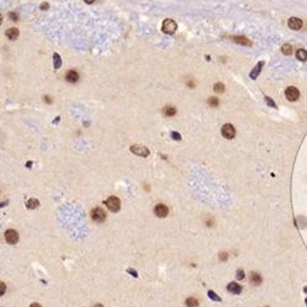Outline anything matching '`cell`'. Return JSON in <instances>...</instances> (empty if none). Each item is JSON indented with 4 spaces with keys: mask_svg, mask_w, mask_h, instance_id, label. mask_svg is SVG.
Masks as SVG:
<instances>
[{
    "mask_svg": "<svg viewBox=\"0 0 307 307\" xmlns=\"http://www.w3.org/2000/svg\"><path fill=\"white\" fill-rule=\"evenodd\" d=\"M104 204H106V206H107L111 211H113V213L118 211L119 208H121V202H119V199H118L117 197H114V195L109 197V198L104 202Z\"/></svg>",
    "mask_w": 307,
    "mask_h": 307,
    "instance_id": "1",
    "label": "cell"
},
{
    "mask_svg": "<svg viewBox=\"0 0 307 307\" xmlns=\"http://www.w3.org/2000/svg\"><path fill=\"white\" fill-rule=\"evenodd\" d=\"M176 30H177V24H176L173 20L167 19V20L164 21V24H162V31H164L165 33L172 34L176 32Z\"/></svg>",
    "mask_w": 307,
    "mask_h": 307,
    "instance_id": "2",
    "label": "cell"
},
{
    "mask_svg": "<svg viewBox=\"0 0 307 307\" xmlns=\"http://www.w3.org/2000/svg\"><path fill=\"white\" fill-rule=\"evenodd\" d=\"M285 97H286L289 101L294 102V101H296V100L300 97V91H299L296 87H294V86H289V87L285 90Z\"/></svg>",
    "mask_w": 307,
    "mask_h": 307,
    "instance_id": "3",
    "label": "cell"
},
{
    "mask_svg": "<svg viewBox=\"0 0 307 307\" xmlns=\"http://www.w3.org/2000/svg\"><path fill=\"white\" fill-rule=\"evenodd\" d=\"M130 151H132L133 154L138 155V156H143V157H146V156H149V154H150L147 147L140 146V145H133V146L130 147Z\"/></svg>",
    "mask_w": 307,
    "mask_h": 307,
    "instance_id": "4",
    "label": "cell"
},
{
    "mask_svg": "<svg viewBox=\"0 0 307 307\" xmlns=\"http://www.w3.org/2000/svg\"><path fill=\"white\" fill-rule=\"evenodd\" d=\"M221 133H222L224 138H226V139H232V138L235 137V134H236L235 128L231 124H225L222 127V129H221Z\"/></svg>",
    "mask_w": 307,
    "mask_h": 307,
    "instance_id": "5",
    "label": "cell"
},
{
    "mask_svg": "<svg viewBox=\"0 0 307 307\" xmlns=\"http://www.w3.org/2000/svg\"><path fill=\"white\" fill-rule=\"evenodd\" d=\"M91 215H92V219H94L96 222H102L103 220L106 219V213L103 211L101 208L94 209L92 213H91Z\"/></svg>",
    "mask_w": 307,
    "mask_h": 307,
    "instance_id": "6",
    "label": "cell"
},
{
    "mask_svg": "<svg viewBox=\"0 0 307 307\" xmlns=\"http://www.w3.org/2000/svg\"><path fill=\"white\" fill-rule=\"evenodd\" d=\"M5 239L10 244H15L19 241V235H17V232L15 230H7L5 232Z\"/></svg>",
    "mask_w": 307,
    "mask_h": 307,
    "instance_id": "7",
    "label": "cell"
},
{
    "mask_svg": "<svg viewBox=\"0 0 307 307\" xmlns=\"http://www.w3.org/2000/svg\"><path fill=\"white\" fill-rule=\"evenodd\" d=\"M287 25H289V27L291 30L297 31V30H300L302 27V20H300L297 17H290L289 21H287Z\"/></svg>",
    "mask_w": 307,
    "mask_h": 307,
    "instance_id": "8",
    "label": "cell"
},
{
    "mask_svg": "<svg viewBox=\"0 0 307 307\" xmlns=\"http://www.w3.org/2000/svg\"><path fill=\"white\" fill-rule=\"evenodd\" d=\"M155 214L159 217H166L169 214V208L165 204H157L155 206Z\"/></svg>",
    "mask_w": 307,
    "mask_h": 307,
    "instance_id": "9",
    "label": "cell"
},
{
    "mask_svg": "<svg viewBox=\"0 0 307 307\" xmlns=\"http://www.w3.org/2000/svg\"><path fill=\"white\" fill-rule=\"evenodd\" d=\"M263 62H259L254 68L251 70V72H249V77L251 79H253V80H256L257 77H258V75H259V72H261V70H262V67H263Z\"/></svg>",
    "mask_w": 307,
    "mask_h": 307,
    "instance_id": "10",
    "label": "cell"
},
{
    "mask_svg": "<svg viewBox=\"0 0 307 307\" xmlns=\"http://www.w3.org/2000/svg\"><path fill=\"white\" fill-rule=\"evenodd\" d=\"M227 290H229L230 292L235 294V295H239V294H241V291H242L241 286H239L237 283H230V284L227 285Z\"/></svg>",
    "mask_w": 307,
    "mask_h": 307,
    "instance_id": "11",
    "label": "cell"
},
{
    "mask_svg": "<svg viewBox=\"0 0 307 307\" xmlns=\"http://www.w3.org/2000/svg\"><path fill=\"white\" fill-rule=\"evenodd\" d=\"M67 80H68L69 82H77L79 74L76 71H74V70H70V71L67 72Z\"/></svg>",
    "mask_w": 307,
    "mask_h": 307,
    "instance_id": "12",
    "label": "cell"
},
{
    "mask_svg": "<svg viewBox=\"0 0 307 307\" xmlns=\"http://www.w3.org/2000/svg\"><path fill=\"white\" fill-rule=\"evenodd\" d=\"M232 39L235 41V42H237L239 44H243V46H251L252 43L246 38V37H243V36H235V37H232Z\"/></svg>",
    "mask_w": 307,
    "mask_h": 307,
    "instance_id": "13",
    "label": "cell"
},
{
    "mask_svg": "<svg viewBox=\"0 0 307 307\" xmlns=\"http://www.w3.org/2000/svg\"><path fill=\"white\" fill-rule=\"evenodd\" d=\"M6 37H7L9 39H11V41L16 39V38L19 37V30H17V29H9V30L6 31Z\"/></svg>",
    "mask_w": 307,
    "mask_h": 307,
    "instance_id": "14",
    "label": "cell"
},
{
    "mask_svg": "<svg viewBox=\"0 0 307 307\" xmlns=\"http://www.w3.org/2000/svg\"><path fill=\"white\" fill-rule=\"evenodd\" d=\"M251 281H252L253 285H261V283H262V276H261V274L252 273L251 274Z\"/></svg>",
    "mask_w": 307,
    "mask_h": 307,
    "instance_id": "15",
    "label": "cell"
},
{
    "mask_svg": "<svg viewBox=\"0 0 307 307\" xmlns=\"http://www.w3.org/2000/svg\"><path fill=\"white\" fill-rule=\"evenodd\" d=\"M53 65H54V69H59L62 67V59L58 53H54L53 55Z\"/></svg>",
    "mask_w": 307,
    "mask_h": 307,
    "instance_id": "16",
    "label": "cell"
},
{
    "mask_svg": "<svg viewBox=\"0 0 307 307\" xmlns=\"http://www.w3.org/2000/svg\"><path fill=\"white\" fill-rule=\"evenodd\" d=\"M296 58L301 62H305V60H307V52L305 49H299L296 52Z\"/></svg>",
    "mask_w": 307,
    "mask_h": 307,
    "instance_id": "17",
    "label": "cell"
},
{
    "mask_svg": "<svg viewBox=\"0 0 307 307\" xmlns=\"http://www.w3.org/2000/svg\"><path fill=\"white\" fill-rule=\"evenodd\" d=\"M281 53H283V54H285V55H290V54L292 53V48H291V46H290V44H287V43L283 44V47H281Z\"/></svg>",
    "mask_w": 307,
    "mask_h": 307,
    "instance_id": "18",
    "label": "cell"
},
{
    "mask_svg": "<svg viewBox=\"0 0 307 307\" xmlns=\"http://www.w3.org/2000/svg\"><path fill=\"white\" fill-rule=\"evenodd\" d=\"M164 113L167 116V117H172L176 114V108L174 107H171V106H167L164 108Z\"/></svg>",
    "mask_w": 307,
    "mask_h": 307,
    "instance_id": "19",
    "label": "cell"
},
{
    "mask_svg": "<svg viewBox=\"0 0 307 307\" xmlns=\"http://www.w3.org/2000/svg\"><path fill=\"white\" fill-rule=\"evenodd\" d=\"M186 305L187 307H198V300L197 299H194V297H189V299H187V301H186Z\"/></svg>",
    "mask_w": 307,
    "mask_h": 307,
    "instance_id": "20",
    "label": "cell"
},
{
    "mask_svg": "<svg viewBox=\"0 0 307 307\" xmlns=\"http://www.w3.org/2000/svg\"><path fill=\"white\" fill-rule=\"evenodd\" d=\"M224 90H225V85H224V84L216 82V84L214 85V91H215V92L220 94V92H224Z\"/></svg>",
    "mask_w": 307,
    "mask_h": 307,
    "instance_id": "21",
    "label": "cell"
},
{
    "mask_svg": "<svg viewBox=\"0 0 307 307\" xmlns=\"http://www.w3.org/2000/svg\"><path fill=\"white\" fill-rule=\"evenodd\" d=\"M38 205H39V203H38L37 199H30L27 202V208L29 209H36V208H38Z\"/></svg>",
    "mask_w": 307,
    "mask_h": 307,
    "instance_id": "22",
    "label": "cell"
},
{
    "mask_svg": "<svg viewBox=\"0 0 307 307\" xmlns=\"http://www.w3.org/2000/svg\"><path fill=\"white\" fill-rule=\"evenodd\" d=\"M208 295H209V297H210V299H213L214 301H217V302H220V301H221V299H220V297H219V296H217L214 291H209V292H208Z\"/></svg>",
    "mask_w": 307,
    "mask_h": 307,
    "instance_id": "23",
    "label": "cell"
},
{
    "mask_svg": "<svg viewBox=\"0 0 307 307\" xmlns=\"http://www.w3.org/2000/svg\"><path fill=\"white\" fill-rule=\"evenodd\" d=\"M209 104H210V106H213V107H217V104H219V100H217L216 97H211V99L209 100Z\"/></svg>",
    "mask_w": 307,
    "mask_h": 307,
    "instance_id": "24",
    "label": "cell"
},
{
    "mask_svg": "<svg viewBox=\"0 0 307 307\" xmlns=\"http://www.w3.org/2000/svg\"><path fill=\"white\" fill-rule=\"evenodd\" d=\"M236 276H237V279L242 280V279L244 278V270H243V269H239L237 273H236Z\"/></svg>",
    "mask_w": 307,
    "mask_h": 307,
    "instance_id": "25",
    "label": "cell"
},
{
    "mask_svg": "<svg viewBox=\"0 0 307 307\" xmlns=\"http://www.w3.org/2000/svg\"><path fill=\"white\" fill-rule=\"evenodd\" d=\"M171 137L173 138L174 140H181V139H182V137H181L177 132H172V133H171Z\"/></svg>",
    "mask_w": 307,
    "mask_h": 307,
    "instance_id": "26",
    "label": "cell"
},
{
    "mask_svg": "<svg viewBox=\"0 0 307 307\" xmlns=\"http://www.w3.org/2000/svg\"><path fill=\"white\" fill-rule=\"evenodd\" d=\"M265 101H267V103H268L269 106H272V107H274V108L276 107V104L274 103V101L272 100V99H269V97H265Z\"/></svg>",
    "mask_w": 307,
    "mask_h": 307,
    "instance_id": "27",
    "label": "cell"
},
{
    "mask_svg": "<svg viewBox=\"0 0 307 307\" xmlns=\"http://www.w3.org/2000/svg\"><path fill=\"white\" fill-rule=\"evenodd\" d=\"M9 19H11V21H17V15L14 14V12H10L9 14Z\"/></svg>",
    "mask_w": 307,
    "mask_h": 307,
    "instance_id": "28",
    "label": "cell"
},
{
    "mask_svg": "<svg viewBox=\"0 0 307 307\" xmlns=\"http://www.w3.org/2000/svg\"><path fill=\"white\" fill-rule=\"evenodd\" d=\"M39 7H41V10H48V9H49V5H48L47 2H42Z\"/></svg>",
    "mask_w": 307,
    "mask_h": 307,
    "instance_id": "29",
    "label": "cell"
},
{
    "mask_svg": "<svg viewBox=\"0 0 307 307\" xmlns=\"http://www.w3.org/2000/svg\"><path fill=\"white\" fill-rule=\"evenodd\" d=\"M0 285H1V291H0V294H1V295H4V294H5V290H6V286H5V284H4V283H1Z\"/></svg>",
    "mask_w": 307,
    "mask_h": 307,
    "instance_id": "30",
    "label": "cell"
},
{
    "mask_svg": "<svg viewBox=\"0 0 307 307\" xmlns=\"http://www.w3.org/2000/svg\"><path fill=\"white\" fill-rule=\"evenodd\" d=\"M226 258H227V254H226V253H221V254H220V259H222V261H225Z\"/></svg>",
    "mask_w": 307,
    "mask_h": 307,
    "instance_id": "31",
    "label": "cell"
},
{
    "mask_svg": "<svg viewBox=\"0 0 307 307\" xmlns=\"http://www.w3.org/2000/svg\"><path fill=\"white\" fill-rule=\"evenodd\" d=\"M128 272H129V273H130V274H133L134 276H138V275H137V272H134V270H132V269H128Z\"/></svg>",
    "mask_w": 307,
    "mask_h": 307,
    "instance_id": "32",
    "label": "cell"
},
{
    "mask_svg": "<svg viewBox=\"0 0 307 307\" xmlns=\"http://www.w3.org/2000/svg\"><path fill=\"white\" fill-rule=\"evenodd\" d=\"M84 1H85L86 4H92V2L95 1V0H84Z\"/></svg>",
    "mask_w": 307,
    "mask_h": 307,
    "instance_id": "33",
    "label": "cell"
},
{
    "mask_svg": "<svg viewBox=\"0 0 307 307\" xmlns=\"http://www.w3.org/2000/svg\"><path fill=\"white\" fill-rule=\"evenodd\" d=\"M30 307H42V306H41V305H38V304H32Z\"/></svg>",
    "mask_w": 307,
    "mask_h": 307,
    "instance_id": "34",
    "label": "cell"
},
{
    "mask_svg": "<svg viewBox=\"0 0 307 307\" xmlns=\"http://www.w3.org/2000/svg\"><path fill=\"white\" fill-rule=\"evenodd\" d=\"M44 99H46V101H47V102H48V103H50V102H52V101L49 100V97H48V96H47V97H44Z\"/></svg>",
    "mask_w": 307,
    "mask_h": 307,
    "instance_id": "35",
    "label": "cell"
},
{
    "mask_svg": "<svg viewBox=\"0 0 307 307\" xmlns=\"http://www.w3.org/2000/svg\"><path fill=\"white\" fill-rule=\"evenodd\" d=\"M95 307H102V306H101V305H96Z\"/></svg>",
    "mask_w": 307,
    "mask_h": 307,
    "instance_id": "36",
    "label": "cell"
},
{
    "mask_svg": "<svg viewBox=\"0 0 307 307\" xmlns=\"http://www.w3.org/2000/svg\"><path fill=\"white\" fill-rule=\"evenodd\" d=\"M265 307H269V306H265Z\"/></svg>",
    "mask_w": 307,
    "mask_h": 307,
    "instance_id": "37",
    "label": "cell"
},
{
    "mask_svg": "<svg viewBox=\"0 0 307 307\" xmlns=\"http://www.w3.org/2000/svg\"><path fill=\"white\" fill-rule=\"evenodd\" d=\"M306 302H307V300H306Z\"/></svg>",
    "mask_w": 307,
    "mask_h": 307,
    "instance_id": "38",
    "label": "cell"
}]
</instances>
